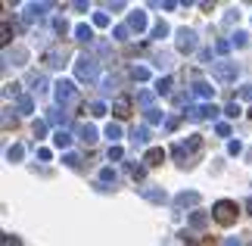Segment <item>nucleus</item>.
I'll list each match as a JSON object with an SVG mask.
<instances>
[{
	"label": "nucleus",
	"mask_w": 252,
	"mask_h": 246,
	"mask_svg": "<svg viewBox=\"0 0 252 246\" xmlns=\"http://www.w3.org/2000/svg\"><path fill=\"white\" fill-rule=\"evenodd\" d=\"M75 78H78V81H84V84H94L96 78H100V63H96L94 56L81 53L78 60H75Z\"/></svg>",
	"instance_id": "f257e3e1"
},
{
	"label": "nucleus",
	"mask_w": 252,
	"mask_h": 246,
	"mask_svg": "<svg viewBox=\"0 0 252 246\" xmlns=\"http://www.w3.org/2000/svg\"><path fill=\"white\" fill-rule=\"evenodd\" d=\"M237 212H240V209H237L234 200H218L215 206H212V218H215L218 224H224V228L237 221Z\"/></svg>",
	"instance_id": "f03ea898"
},
{
	"label": "nucleus",
	"mask_w": 252,
	"mask_h": 246,
	"mask_svg": "<svg viewBox=\"0 0 252 246\" xmlns=\"http://www.w3.org/2000/svg\"><path fill=\"white\" fill-rule=\"evenodd\" d=\"M212 75H215V81L221 84H234L237 75H240V66L230 63V60H221V63H212Z\"/></svg>",
	"instance_id": "7ed1b4c3"
},
{
	"label": "nucleus",
	"mask_w": 252,
	"mask_h": 246,
	"mask_svg": "<svg viewBox=\"0 0 252 246\" xmlns=\"http://www.w3.org/2000/svg\"><path fill=\"white\" fill-rule=\"evenodd\" d=\"M218 109L212 103H199V106H187V119L190 122H206V119H215Z\"/></svg>",
	"instance_id": "20e7f679"
},
{
	"label": "nucleus",
	"mask_w": 252,
	"mask_h": 246,
	"mask_svg": "<svg viewBox=\"0 0 252 246\" xmlns=\"http://www.w3.org/2000/svg\"><path fill=\"white\" fill-rule=\"evenodd\" d=\"M53 97H56V103H72L75 100V84L72 81H65V78H63V81H56L53 84Z\"/></svg>",
	"instance_id": "39448f33"
},
{
	"label": "nucleus",
	"mask_w": 252,
	"mask_h": 246,
	"mask_svg": "<svg viewBox=\"0 0 252 246\" xmlns=\"http://www.w3.org/2000/svg\"><path fill=\"white\" fill-rule=\"evenodd\" d=\"M178 50L181 53L196 50V32H193V28H178Z\"/></svg>",
	"instance_id": "423d86ee"
},
{
	"label": "nucleus",
	"mask_w": 252,
	"mask_h": 246,
	"mask_svg": "<svg viewBox=\"0 0 252 246\" xmlns=\"http://www.w3.org/2000/svg\"><path fill=\"white\" fill-rule=\"evenodd\" d=\"M65 47H53V50H47L44 53V66H50V69H63V63H65Z\"/></svg>",
	"instance_id": "0eeeda50"
},
{
	"label": "nucleus",
	"mask_w": 252,
	"mask_h": 246,
	"mask_svg": "<svg viewBox=\"0 0 252 246\" xmlns=\"http://www.w3.org/2000/svg\"><path fill=\"white\" fill-rule=\"evenodd\" d=\"M196 146H199V134H190V141H187V143H178L171 153H174V159H184V156H187V153H193Z\"/></svg>",
	"instance_id": "6e6552de"
},
{
	"label": "nucleus",
	"mask_w": 252,
	"mask_h": 246,
	"mask_svg": "<svg viewBox=\"0 0 252 246\" xmlns=\"http://www.w3.org/2000/svg\"><path fill=\"white\" fill-rule=\"evenodd\" d=\"M162 162H165V150L162 146H150L143 153V165H162Z\"/></svg>",
	"instance_id": "1a4fd4ad"
},
{
	"label": "nucleus",
	"mask_w": 252,
	"mask_h": 246,
	"mask_svg": "<svg viewBox=\"0 0 252 246\" xmlns=\"http://www.w3.org/2000/svg\"><path fill=\"white\" fill-rule=\"evenodd\" d=\"M128 28H131V32H147V13H140V9H137V13H131L128 16Z\"/></svg>",
	"instance_id": "9d476101"
},
{
	"label": "nucleus",
	"mask_w": 252,
	"mask_h": 246,
	"mask_svg": "<svg viewBox=\"0 0 252 246\" xmlns=\"http://www.w3.org/2000/svg\"><path fill=\"white\" fill-rule=\"evenodd\" d=\"M47 9H50V3H28V6H25V22H34V19H41Z\"/></svg>",
	"instance_id": "9b49d317"
},
{
	"label": "nucleus",
	"mask_w": 252,
	"mask_h": 246,
	"mask_svg": "<svg viewBox=\"0 0 252 246\" xmlns=\"http://www.w3.org/2000/svg\"><path fill=\"white\" fill-rule=\"evenodd\" d=\"M196 203H199V193L196 190H184V193L174 196V206H181V209H184V206H196Z\"/></svg>",
	"instance_id": "f8f14e48"
},
{
	"label": "nucleus",
	"mask_w": 252,
	"mask_h": 246,
	"mask_svg": "<svg viewBox=\"0 0 252 246\" xmlns=\"http://www.w3.org/2000/svg\"><path fill=\"white\" fill-rule=\"evenodd\" d=\"M112 112L119 115V119H125V115L131 112V100H128V97H115V100H112Z\"/></svg>",
	"instance_id": "ddd939ff"
},
{
	"label": "nucleus",
	"mask_w": 252,
	"mask_h": 246,
	"mask_svg": "<svg viewBox=\"0 0 252 246\" xmlns=\"http://www.w3.org/2000/svg\"><path fill=\"white\" fill-rule=\"evenodd\" d=\"M78 137H81L87 146H94V143H96V128H94V125H87V122L78 125Z\"/></svg>",
	"instance_id": "4468645a"
},
{
	"label": "nucleus",
	"mask_w": 252,
	"mask_h": 246,
	"mask_svg": "<svg viewBox=\"0 0 252 246\" xmlns=\"http://www.w3.org/2000/svg\"><path fill=\"white\" fill-rule=\"evenodd\" d=\"M140 193L147 196L150 203H165L168 196H165V190H159V187H140Z\"/></svg>",
	"instance_id": "2eb2a0df"
},
{
	"label": "nucleus",
	"mask_w": 252,
	"mask_h": 246,
	"mask_svg": "<svg viewBox=\"0 0 252 246\" xmlns=\"http://www.w3.org/2000/svg\"><path fill=\"white\" fill-rule=\"evenodd\" d=\"M193 94H196L199 100H212V94H215V87H212L209 81H196V84H193Z\"/></svg>",
	"instance_id": "dca6fc26"
},
{
	"label": "nucleus",
	"mask_w": 252,
	"mask_h": 246,
	"mask_svg": "<svg viewBox=\"0 0 252 246\" xmlns=\"http://www.w3.org/2000/svg\"><path fill=\"white\" fill-rule=\"evenodd\" d=\"M47 122H50V125H56V128L63 131V125L69 122V115H65V112H60V109H47Z\"/></svg>",
	"instance_id": "f3484780"
},
{
	"label": "nucleus",
	"mask_w": 252,
	"mask_h": 246,
	"mask_svg": "<svg viewBox=\"0 0 252 246\" xmlns=\"http://www.w3.org/2000/svg\"><path fill=\"white\" fill-rule=\"evenodd\" d=\"M75 41H78V44H91L94 41V32L87 25H75Z\"/></svg>",
	"instance_id": "a211bd4d"
},
{
	"label": "nucleus",
	"mask_w": 252,
	"mask_h": 246,
	"mask_svg": "<svg viewBox=\"0 0 252 246\" xmlns=\"http://www.w3.org/2000/svg\"><path fill=\"white\" fill-rule=\"evenodd\" d=\"M16 109L19 112H34V100L28 94H22V97H19V103H16Z\"/></svg>",
	"instance_id": "6ab92c4d"
},
{
	"label": "nucleus",
	"mask_w": 252,
	"mask_h": 246,
	"mask_svg": "<svg viewBox=\"0 0 252 246\" xmlns=\"http://www.w3.org/2000/svg\"><path fill=\"white\" fill-rule=\"evenodd\" d=\"M134 141H137V143H147L150 141V125H137V128H134Z\"/></svg>",
	"instance_id": "aec40b11"
},
{
	"label": "nucleus",
	"mask_w": 252,
	"mask_h": 246,
	"mask_svg": "<svg viewBox=\"0 0 252 246\" xmlns=\"http://www.w3.org/2000/svg\"><path fill=\"white\" fill-rule=\"evenodd\" d=\"M106 137H109L112 146H115V141L122 137V125H119V122H109V125H106Z\"/></svg>",
	"instance_id": "412c9836"
},
{
	"label": "nucleus",
	"mask_w": 252,
	"mask_h": 246,
	"mask_svg": "<svg viewBox=\"0 0 252 246\" xmlns=\"http://www.w3.org/2000/svg\"><path fill=\"white\" fill-rule=\"evenodd\" d=\"M84 112H91L94 119H100V115H106V103H100V100H94V103H87V109Z\"/></svg>",
	"instance_id": "4be33fe9"
},
{
	"label": "nucleus",
	"mask_w": 252,
	"mask_h": 246,
	"mask_svg": "<svg viewBox=\"0 0 252 246\" xmlns=\"http://www.w3.org/2000/svg\"><path fill=\"white\" fill-rule=\"evenodd\" d=\"M206 224H209V218H206V215H202V212H193V215H190V228L202 231V228H206Z\"/></svg>",
	"instance_id": "5701e85b"
},
{
	"label": "nucleus",
	"mask_w": 252,
	"mask_h": 246,
	"mask_svg": "<svg viewBox=\"0 0 252 246\" xmlns=\"http://www.w3.org/2000/svg\"><path fill=\"white\" fill-rule=\"evenodd\" d=\"M53 143H56V146H60V150H69V143H72V137H69V134H65V131H56V134H53Z\"/></svg>",
	"instance_id": "b1692460"
},
{
	"label": "nucleus",
	"mask_w": 252,
	"mask_h": 246,
	"mask_svg": "<svg viewBox=\"0 0 252 246\" xmlns=\"http://www.w3.org/2000/svg\"><path fill=\"white\" fill-rule=\"evenodd\" d=\"M9 60H16V66H25V60H28V53L22 50V47H16L13 53H6V63H9Z\"/></svg>",
	"instance_id": "393cba45"
},
{
	"label": "nucleus",
	"mask_w": 252,
	"mask_h": 246,
	"mask_svg": "<svg viewBox=\"0 0 252 246\" xmlns=\"http://www.w3.org/2000/svg\"><path fill=\"white\" fill-rule=\"evenodd\" d=\"M162 115H165V112H159L156 106H153V109L143 112V119H147V125H159V122H162Z\"/></svg>",
	"instance_id": "a878e982"
},
{
	"label": "nucleus",
	"mask_w": 252,
	"mask_h": 246,
	"mask_svg": "<svg viewBox=\"0 0 252 246\" xmlns=\"http://www.w3.org/2000/svg\"><path fill=\"white\" fill-rule=\"evenodd\" d=\"M156 94H162V97H168V94H171V78H168V75L156 81Z\"/></svg>",
	"instance_id": "bb28decb"
},
{
	"label": "nucleus",
	"mask_w": 252,
	"mask_h": 246,
	"mask_svg": "<svg viewBox=\"0 0 252 246\" xmlns=\"http://www.w3.org/2000/svg\"><path fill=\"white\" fill-rule=\"evenodd\" d=\"M131 78H134V81H147V78H150V69L147 66H134L131 69Z\"/></svg>",
	"instance_id": "cd10ccee"
},
{
	"label": "nucleus",
	"mask_w": 252,
	"mask_h": 246,
	"mask_svg": "<svg viewBox=\"0 0 252 246\" xmlns=\"http://www.w3.org/2000/svg\"><path fill=\"white\" fill-rule=\"evenodd\" d=\"M22 156H25V150H22V146H19V143H13V146H9V150H6V159H9V162H19V159H22Z\"/></svg>",
	"instance_id": "c85d7f7f"
},
{
	"label": "nucleus",
	"mask_w": 252,
	"mask_h": 246,
	"mask_svg": "<svg viewBox=\"0 0 252 246\" xmlns=\"http://www.w3.org/2000/svg\"><path fill=\"white\" fill-rule=\"evenodd\" d=\"M32 84H34V91H37V94H44V91H47V78H44V75H32Z\"/></svg>",
	"instance_id": "c756f323"
},
{
	"label": "nucleus",
	"mask_w": 252,
	"mask_h": 246,
	"mask_svg": "<svg viewBox=\"0 0 252 246\" xmlns=\"http://www.w3.org/2000/svg\"><path fill=\"white\" fill-rule=\"evenodd\" d=\"M128 32H131V28H128V25H115V28H112V35H115V41H128Z\"/></svg>",
	"instance_id": "7c9ffc66"
},
{
	"label": "nucleus",
	"mask_w": 252,
	"mask_h": 246,
	"mask_svg": "<svg viewBox=\"0 0 252 246\" xmlns=\"http://www.w3.org/2000/svg\"><path fill=\"white\" fill-rule=\"evenodd\" d=\"M165 35H168V25L165 22H156V25H153V37H159V41H162Z\"/></svg>",
	"instance_id": "2f4dec72"
},
{
	"label": "nucleus",
	"mask_w": 252,
	"mask_h": 246,
	"mask_svg": "<svg viewBox=\"0 0 252 246\" xmlns=\"http://www.w3.org/2000/svg\"><path fill=\"white\" fill-rule=\"evenodd\" d=\"M106 156H109V162H119L122 156H125V150H122L119 143H115V146H109V153H106Z\"/></svg>",
	"instance_id": "473e14b6"
},
{
	"label": "nucleus",
	"mask_w": 252,
	"mask_h": 246,
	"mask_svg": "<svg viewBox=\"0 0 252 246\" xmlns=\"http://www.w3.org/2000/svg\"><path fill=\"white\" fill-rule=\"evenodd\" d=\"M246 41H249V35H246V32H237L234 37H230V44H234V47H246Z\"/></svg>",
	"instance_id": "72a5a7b5"
},
{
	"label": "nucleus",
	"mask_w": 252,
	"mask_h": 246,
	"mask_svg": "<svg viewBox=\"0 0 252 246\" xmlns=\"http://www.w3.org/2000/svg\"><path fill=\"white\" fill-rule=\"evenodd\" d=\"M137 100L147 106V109H153V91H140V94H137Z\"/></svg>",
	"instance_id": "f704fd0d"
},
{
	"label": "nucleus",
	"mask_w": 252,
	"mask_h": 246,
	"mask_svg": "<svg viewBox=\"0 0 252 246\" xmlns=\"http://www.w3.org/2000/svg\"><path fill=\"white\" fill-rule=\"evenodd\" d=\"M63 162L69 165V169H78V165H81V159H78L75 153H65V156H63Z\"/></svg>",
	"instance_id": "c9c22d12"
},
{
	"label": "nucleus",
	"mask_w": 252,
	"mask_h": 246,
	"mask_svg": "<svg viewBox=\"0 0 252 246\" xmlns=\"http://www.w3.org/2000/svg\"><path fill=\"white\" fill-rule=\"evenodd\" d=\"M94 25L96 28H106V25H109V16H106V13H94Z\"/></svg>",
	"instance_id": "e433bc0d"
},
{
	"label": "nucleus",
	"mask_w": 252,
	"mask_h": 246,
	"mask_svg": "<svg viewBox=\"0 0 252 246\" xmlns=\"http://www.w3.org/2000/svg\"><path fill=\"white\" fill-rule=\"evenodd\" d=\"M224 115H227V119H237V115H240V103H227L224 106Z\"/></svg>",
	"instance_id": "4c0bfd02"
},
{
	"label": "nucleus",
	"mask_w": 252,
	"mask_h": 246,
	"mask_svg": "<svg viewBox=\"0 0 252 246\" xmlns=\"http://www.w3.org/2000/svg\"><path fill=\"white\" fill-rule=\"evenodd\" d=\"M230 47H234L230 41H218V44H215V53H218V56H227V50H230Z\"/></svg>",
	"instance_id": "58836bf2"
},
{
	"label": "nucleus",
	"mask_w": 252,
	"mask_h": 246,
	"mask_svg": "<svg viewBox=\"0 0 252 246\" xmlns=\"http://www.w3.org/2000/svg\"><path fill=\"white\" fill-rule=\"evenodd\" d=\"M215 134H218V137H230V125H227V122H218V125H215Z\"/></svg>",
	"instance_id": "ea45409f"
},
{
	"label": "nucleus",
	"mask_w": 252,
	"mask_h": 246,
	"mask_svg": "<svg viewBox=\"0 0 252 246\" xmlns=\"http://www.w3.org/2000/svg\"><path fill=\"white\" fill-rule=\"evenodd\" d=\"M100 181H103V184H115V172H112V169H103V172H100Z\"/></svg>",
	"instance_id": "a19ab883"
},
{
	"label": "nucleus",
	"mask_w": 252,
	"mask_h": 246,
	"mask_svg": "<svg viewBox=\"0 0 252 246\" xmlns=\"http://www.w3.org/2000/svg\"><path fill=\"white\" fill-rule=\"evenodd\" d=\"M115 84H119V78H115V75L103 78V91H106V94H112V87H115Z\"/></svg>",
	"instance_id": "79ce46f5"
},
{
	"label": "nucleus",
	"mask_w": 252,
	"mask_h": 246,
	"mask_svg": "<svg viewBox=\"0 0 252 246\" xmlns=\"http://www.w3.org/2000/svg\"><path fill=\"white\" fill-rule=\"evenodd\" d=\"M227 153L230 156H240V153H243V143H240V141H230L227 143Z\"/></svg>",
	"instance_id": "37998d69"
},
{
	"label": "nucleus",
	"mask_w": 252,
	"mask_h": 246,
	"mask_svg": "<svg viewBox=\"0 0 252 246\" xmlns=\"http://www.w3.org/2000/svg\"><path fill=\"white\" fill-rule=\"evenodd\" d=\"M47 134V122H34V137L41 141V137Z\"/></svg>",
	"instance_id": "c03bdc74"
},
{
	"label": "nucleus",
	"mask_w": 252,
	"mask_h": 246,
	"mask_svg": "<svg viewBox=\"0 0 252 246\" xmlns=\"http://www.w3.org/2000/svg\"><path fill=\"white\" fill-rule=\"evenodd\" d=\"M128 169H131V175H134V178H143V172H147V165H128Z\"/></svg>",
	"instance_id": "a18cd8bd"
},
{
	"label": "nucleus",
	"mask_w": 252,
	"mask_h": 246,
	"mask_svg": "<svg viewBox=\"0 0 252 246\" xmlns=\"http://www.w3.org/2000/svg\"><path fill=\"white\" fill-rule=\"evenodd\" d=\"M240 97H243V100H252V84H243V87H240Z\"/></svg>",
	"instance_id": "49530a36"
},
{
	"label": "nucleus",
	"mask_w": 252,
	"mask_h": 246,
	"mask_svg": "<svg viewBox=\"0 0 252 246\" xmlns=\"http://www.w3.org/2000/svg\"><path fill=\"white\" fill-rule=\"evenodd\" d=\"M3 246H22V243H19L13 234H3Z\"/></svg>",
	"instance_id": "de8ad7c7"
},
{
	"label": "nucleus",
	"mask_w": 252,
	"mask_h": 246,
	"mask_svg": "<svg viewBox=\"0 0 252 246\" xmlns=\"http://www.w3.org/2000/svg\"><path fill=\"white\" fill-rule=\"evenodd\" d=\"M53 25H56V32H65V28H69V25H65V19H63V16H60V19H56V22H53Z\"/></svg>",
	"instance_id": "09e8293b"
},
{
	"label": "nucleus",
	"mask_w": 252,
	"mask_h": 246,
	"mask_svg": "<svg viewBox=\"0 0 252 246\" xmlns=\"http://www.w3.org/2000/svg\"><path fill=\"white\" fill-rule=\"evenodd\" d=\"M165 128H168V131H174V128H178V119H174V115H171V119H165Z\"/></svg>",
	"instance_id": "8fccbe9b"
},
{
	"label": "nucleus",
	"mask_w": 252,
	"mask_h": 246,
	"mask_svg": "<svg viewBox=\"0 0 252 246\" xmlns=\"http://www.w3.org/2000/svg\"><path fill=\"white\" fill-rule=\"evenodd\" d=\"M224 246H240V240H237V237H227V240H224Z\"/></svg>",
	"instance_id": "3c124183"
},
{
	"label": "nucleus",
	"mask_w": 252,
	"mask_h": 246,
	"mask_svg": "<svg viewBox=\"0 0 252 246\" xmlns=\"http://www.w3.org/2000/svg\"><path fill=\"white\" fill-rule=\"evenodd\" d=\"M246 212L252 215V196H249V200H246Z\"/></svg>",
	"instance_id": "603ef678"
},
{
	"label": "nucleus",
	"mask_w": 252,
	"mask_h": 246,
	"mask_svg": "<svg viewBox=\"0 0 252 246\" xmlns=\"http://www.w3.org/2000/svg\"><path fill=\"white\" fill-rule=\"evenodd\" d=\"M187 246H196V243H187Z\"/></svg>",
	"instance_id": "864d4df0"
},
{
	"label": "nucleus",
	"mask_w": 252,
	"mask_h": 246,
	"mask_svg": "<svg viewBox=\"0 0 252 246\" xmlns=\"http://www.w3.org/2000/svg\"><path fill=\"white\" fill-rule=\"evenodd\" d=\"M249 115H252V109H249Z\"/></svg>",
	"instance_id": "5fc2aeb1"
}]
</instances>
